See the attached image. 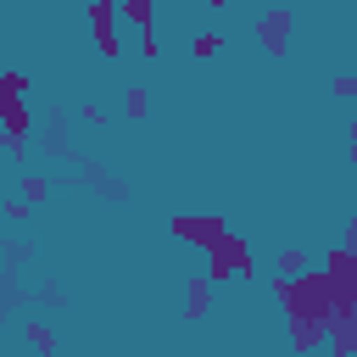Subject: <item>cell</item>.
Segmentation results:
<instances>
[{"mask_svg": "<svg viewBox=\"0 0 357 357\" xmlns=\"http://www.w3.org/2000/svg\"><path fill=\"white\" fill-rule=\"evenodd\" d=\"M22 95H28V78L11 67V73L0 78V112H6V151H11V156L28 151V100H22Z\"/></svg>", "mask_w": 357, "mask_h": 357, "instance_id": "obj_1", "label": "cell"}, {"mask_svg": "<svg viewBox=\"0 0 357 357\" xmlns=\"http://www.w3.org/2000/svg\"><path fill=\"white\" fill-rule=\"evenodd\" d=\"M251 268H257V257H251V245H245L234 229L206 245V273H212L218 284H240V279H251Z\"/></svg>", "mask_w": 357, "mask_h": 357, "instance_id": "obj_2", "label": "cell"}, {"mask_svg": "<svg viewBox=\"0 0 357 357\" xmlns=\"http://www.w3.org/2000/svg\"><path fill=\"white\" fill-rule=\"evenodd\" d=\"M117 17H123V6H117V0H89V28H95V50H100L106 61H117V56H123V39H117Z\"/></svg>", "mask_w": 357, "mask_h": 357, "instance_id": "obj_3", "label": "cell"}, {"mask_svg": "<svg viewBox=\"0 0 357 357\" xmlns=\"http://www.w3.org/2000/svg\"><path fill=\"white\" fill-rule=\"evenodd\" d=\"M290 22H296V11H290V6H273V11H262V17L251 22V33L262 39L268 56H284V50H290Z\"/></svg>", "mask_w": 357, "mask_h": 357, "instance_id": "obj_4", "label": "cell"}, {"mask_svg": "<svg viewBox=\"0 0 357 357\" xmlns=\"http://www.w3.org/2000/svg\"><path fill=\"white\" fill-rule=\"evenodd\" d=\"M223 234H229L223 218H173V240H184V245H195V251H206V245L223 240Z\"/></svg>", "mask_w": 357, "mask_h": 357, "instance_id": "obj_5", "label": "cell"}, {"mask_svg": "<svg viewBox=\"0 0 357 357\" xmlns=\"http://www.w3.org/2000/svg\"><path fill=\"white\" fill-rule=\"evenodd\" d=\"M212 284H218L212 273H206V279H184V307H190L184 318H206V312H212Z\"/></svg>", "mask_w": 357, "mask_h": 357, "instance_id": "obj_6", "label": "cell"}, {"mask_svg": "<svg viewBox=\"0 0 357 357\" xmlns=\"http://www.w3.org/2000/svg\"><path fill=\"white\" fill-rule=\"evenodd\" d=\"M123 6V22L139 28V33H156V0H117Z\"/></svg>", "mask_w": 357, "mask_h": 357, "instance_id": "obj_7", "label": "cell"}, {"mask_svg": "<svg viewBox=\"0 0 357 357\" xmlns=\"http://www.w3.org/2000/svg\"><path fill=\"white\" fill-rule=\"evenodd\" d=\"M218 45H223V39H218L212 28H201V33L190 39V56H195V61H212V56H218Z\"/></svg>", "mask_w": 357, "mask_h": 357, "instance_id": "obj_8", "label": "cell"}, {"mask_svg": "<svg viewBox=\"0 0 357 357\" xmlns=\"http://www.w3.org/2000/svg\"><path fill=\"white\" fill-rule=\"evenodd\" d=\"M123 112H128V117H145V112H151V95H145V84H128V89H123Z\"/></svg>", "mask_w": 357, "mask_h": 357, "instance_id": "obj_9", "label": "cell"}, {"mask_svg": "<svg viewBox=\"0 0 357 357\" xmlns=\"http://www.w3.org/2000/svg\"><path fill=\"white\" fill-rule=\"evenodd\" d=\"M279 273H307V251L301 245H284L279 251Z\"/></svg>", "mask_w": 357, "mask_h": 357, "instance_id": "obj_10", "label": "cell"}, {"mask_svg": "<svg viewBox=\"0 0 357 357\" xmlns=\"http://www.w3.org/2000/svg\"><path fill=\"white\" fill-rule=\"evenodd\" d=\"M340 100H357V73H335V84H329Z\"/></svg>", "mask_w": 357, "mask_h": 357, "instance_id": "obj_11", "label": "cell"}, {"mask_svg": "<svg viewBox=\"0 0 357 357\" xmlns=\"http://www.w3.org/2000/svg\"><path fill=\"white\" fill-rule=\"evenodd\" d=\"M28 206H33L28 195H22V201H6V218H11V223H22V218H28Z\"/></svg>", "mask_w": 357, "mask_h": 357, "instance_id": "obj_12", "label": "cell"}, {"mask_svg": "<svg viewBox=\"0 0 357 357\" xmlns=\"http://www.w3.org/2000/svg\"><path fill=\"white\" fill-rule=\"evenodd\" d=\"M22 195L28 201H45V178H22Z\"/></svg>", "mask_w": 357, "mask_h": 357, "instance_id": "obj_13", "label": "cell"}, {"mask_svg": "<svg viewBox=\"0 0 357 357\" xmlns=\"http://www.w3.org/2000/svg\"><path fill=\"white\" fill-rule=\"evenodd\" d=\"M346 162H357V117L346 123Z\"/></svg>", "mask_w": 357, "mask_h": 357, "instance_id": "obj_14", "label": "cell"}, {"mask_svg": "<svg viewBox=\"0 0 357 357\" xmlns=\"http://www.w3.org/2000/svg\"><path fill=\"white\" fill-rule=\"evenodd\" d=\"M346 245H357V218H351V229H346Z\"/></svg>", "mask_w": 357, "mask_h": 357, "instance_id": "obj_15", "label": "cell"}, {"mask_svg": "<svg viewBox=\"0 0 357 357\" xmlns=\"http://www.w3.org/2000/svg\"><path fill=\"white\" fill-rule=\"evenodd\" d=\"M206 6H218V11H223V0H206Z\"/></svg>", "mask_w": 357, "mask_h": 357, "instance_id": "obj_16", "label": "cell"}]
</instances>
